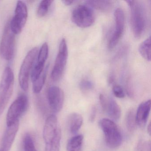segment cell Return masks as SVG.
Masks as SVG:
<instances>
[{"instance_id":"6da1fadb","label":"cell","mask_w":151,"mask_h":151,"mask_svg":"<svg viewBox=\"0 0 151 151\" xmlns=\"http://www.w3.org/2000/svg\"><path fill=\"white\" fill-rule=\"evenodd\" d=\"M45 151H60L61 131L57 117L50 115L46 120L43 130Z\"/></svg>"},{"instance_id":"7a4b0ae2","label":"cell","mask_w":151,"mask_h":151,"mask_svg":"<svg viewBox=\"0 0 151 151\" xmlns=\"http://www.w3.org/2000/svg\"><path fill=\"white\" fill-rule=\"evenodd\" d=\"M130 9L131 24L134 37L139 38L147 26L146 10L144 4L138 1H126Z\"/></svg>"},{"instance_id":"3957f363","label":"cell","mask_w":151,"mask_h":151,"mask_svg":"<svg viewBox=\"0 0 151 151\" xmlns=\"http://www.w3.org/2000/svg\"><path fill=\"white\" fill-rule=\"evenodd\" d=\"M14 77L12 69L6 67L3 72L0 83V115L7 106L14 91Z\"/></svg>"},{"instance_id":"277c9868","label":"cell","mask_w":151,"mask_h":151,"mask_svg":"<svg viewBox=\"0 0 151 151\" xmlns=\"http://www.w3.org/2000/svg\"><path fill=\"white\" fill-rule=\"evenodd\" d=\"M99 125L105 135L108 146L112 148L120 147L122 145V137L116 124L110 119L103 118L100 121Z\"/></svg>"},{"instance_id":"5b68a950","label":"cell","mask_w":151,"mask_h":151,"mask_svg":"<svg viewBox=\"0 0 151 151\" xmlns=\"http://www.w3.org/2000/svg\"><path fill=\"white\" fill-rule=\"evenodd\" d=\"M38 53V48H32L27 54L24 60L19 74V81L21 88L27 91L29 88V78L32 70L33 68L35 60Z\"/></svg>"},{"instance_id":"8992f818","label":"cell","mask_w":151,"mask_h":151,"mask_svg":"<svg viewBox=\"0 0 151 151\" xmlns=\"http://www.w3.org/2000/svg\"><path fill=\"white\" fill-rule=\"evenodd\" d=\"M68 52L67 41L62 39L59 46L58 54L51 73V78L54 82L59 81L65 71L68 60Z\"/></svg>"},{"instance_id":"52a82bcc","label":"cell","mask_w":151,"mask_h":151,"mask_svg":"<svg viewBox=\"0 0 151 151\" xmlns=\"http://www.w3.org/2000/svg\"><path fill=\"white\" fill-rule=\"evenodd\" d=\"M71 20L80 28H88L95 21L92 9L87 5H79L74 9L71 14Z\"/></svg>"},{"instance_id":"ba28073f","label":"cell","mask_w":151,"mask_h":151,"mask_svg":"<svg viewBox=\"0 0 151 151\" xmlns=\"http://www.w3.org/2000/svg\"><path fill=\"white\" fill-rule=\"evenodd\" d=\"M15 34L11 31L9 22L5 26L0 42V55L6 60H12L14 53Z\"/></svg>"},{"instance_id":"9c48e42d","label":"cell","mask_w":151,"mask_h":151,"mask_svg":"<svg viewBox=\"0 0 151 151\" xmlns=\"http://www.w3.org/2000/svg\"><path fill=\"white\" fill-rule=\"evenodd\" d=\"M29 106L28 97L24 94L19 95L11 104L7 114V126L14 124L25 113Z\"/></svg>"},{"instance_id":"30bf717a","label":"cell","mask_w":151,"mask_h":151,"mask_svg":"<svg viewBox=\"0 0 151 151\" xmlns=\"http://www.w3.org/2000/svg\"><path fill=\"white\" fill-rule=\"evenodd\" d=\"M28 15L26 4L23 1H17L14 16L9 22L10 29L14 34L17 35L22 32L26 24Z\"/></svg>"},{"instance_id":"8fae6325","label":"cell","mask_w":151,"mask_h":151,"mask_svg":"<svg viewBox=\"0 0 151 151\" xmlns=\"http://www.w3.org/2000/svg\"><path fill=\"white\" fill-rule=\"evenodd\" d=\"M115 27L108 45L109 50L114 49L118 44L122 37L125 28V15L123 10L121 8L116 9L114 14Z\"/></svg>"},{"instance_id":"7c38bea8","label":"cell","mask_w":151,"mask_h":151,"mask_svg":"<svg viewBox=\"0 0 151 151\" xmlns=\"http://www.w3.org/2000/svg\"><path fill=\"white\" fill-rule=\"evenodd\" d=\"M47 102L52 112L58 113L61 110L64 102V95L63 91L57 86H52L47 91Z\"/></svg>"},{"instance_id":"4fadbf2b","label":"cell","mask_w":151,"mask_h":151,"mask_svg":"<svg viewBox=\"0 0 151 151\" xmlns=\"http://www.w3.org/2000/svg\"><path fill=\"white\" fill-rule=\"evenodd\" d=\"M48 46L47 43H44L38 53L37 61L32 68L31 74L32 82L39 78L44 71V67L48 55Z\"/></svg>"},{"instance_id":"5bb4252c","label":"cell","mask_w":151,"mask_h":151,"mask_svg":"<svg viewBox=\"0 0 151 151\" xmlns=\"http://www.w3.org/2000/svg\"><path fill=\"white\" fill-rule=\"evenodd\" d=\"M19 121L14 124L7 126L1 140L0 151H9L19 129Z\"/></svg>"},{"instance_id":"9a60e30c","label":"cell","mask_w":151,"mask_h":151,"mask_svg":"<svg viewBox=\"0 0 151 151\" xmlns=\"http://www.w3.org/2000/svg\"><path fill=\"white\" fill-rule=\"evenodd\" d=\"M150 100L143 102L139 105L136 114V122L139 127L143 128L145 126L150 114Z\"/></svg>"},{"instance_id":"2e32d148","label":"cell","mask_w":151,"mask_h":151,"mask_svg":"<svg viewBox=\"0 0 151 151\" xmlns=\"http://www.w3.org/2000/svg\"><path fill=\"white\" fill-rule=\"evenodd\" d=\"M105 112L107 113L111 119L114 121L119 120L122 113L119 105L112 98H110L107 100V104Z\"/></svg>"},{"instance_id":"e0dca14e","label":"cell","mask_w":151,"mask_h":151,"mask_svg":"<svg viewBox=\"0 0 151 151\" xmlns=\"http://www.w3.org/2000/svg\"><path fill=\"white\" fill-rule=\"evenodd\" d=\"M83 123V116L78 113H74L68 118V127L72 134H75L79 131Z\"/></svg>"},{"instance_id":"ac0fdd59","label":"cell","mask_w":151,"mask_h":151,"mask_svg":"<svg viewBox=\"0 0 151 151\" xmlns=\"http://www.w3.org/2000/svg\"><path fill=\"white\" fill-rule=\"evenodd\" d=\"M86 5L91 9L102 12L109 11L113 7V2L110 1H86Z\"/></svg>"},{"instance_id":"d6986e66","label":"cell","mask_w":151,"mask_h":151,"mask_svg":"<svg viewBox=\"0 0 151 151\" xmlns=\"http://www.w3.org/2000/svg\"><path fill=\"white\" fill-rule=\"evenodd\" d=\"M83 137L78 135L71 138L67 144L68 151H82Z\"/></svg>"},{"instance_id":"ffe728a7","label":"cell","mask_w":151,"mask_h":151,"mask_svg":"<svg viewBox=\"0 0 151 151\" xmlns=\"http://www.w3.org/2000/svg\"><path fill=\"white\" fill-rule=\"evenodd\" d=\"M141 56L147 61L151 60V37H149L143 41L139 47Z\"/></svg>"},{"instance_id":"44dd1931","label":"cell","mask_w":151,"mask_h":151,"mask_svg":"<svg viewBox=\"0 0 151 151\" xmlns=\"http://www.w3.org/2000/svg\"><path fill=\"white\" fill-rule=\"evenodd\" d=\"M48 67H46L44 69L43 73L38 78L35 80L33 83V90L35 93H40L43 88L44 84L46 79Z\"/></svg>"},{"instance_id":"7402d4cb","label":"cell","mask_w":151,"mask_h":151,"mask_svg":"<svg viewBox=\"0 0 151 151\" xmlns=\"http://www.w3.org/2000/svg\"><path fill=\"white\" fill-rule=\"evenodd\" d=\"M125 123L127 129L129 132L134 131L136 129L137 122L136 115L134 110L131 109L127 113L125 118Z\"/></svg>"},{"instance_id":"603a6c76","label":"cell","mask_w":151,"mask_h":151,"mask_svg":"<svg viewBox=\"0 0 151 151\" xmlns=\"http://www.w3.org/2000/svg\"><path fill=\"white\" fill-rule=\"evenodd\" d=\"M53 1L51 0L42 1L40 3L37 10V15L39 17H43L47 14Z\"/></svg>"},{"instance_id":"cb8c5ba5","label":"cell","mask_w":151,"mask_h":151,"mask_svg":"<svg viewBox=\"0 0 151 151\" xmlns=\"http://www.w3.org/2000/svg\"><path fill=\"white\" fill-rule=\"evenodd\" d=\"M24 151H37L34 145V141L30 134H26L24 138Z\"/></svg>"},{"instance_id":"d4e9b609","label":"cell","mask_w":151,"mask_h":151,"mask_svg":"<svg viewBox=\"0 0 151 151\" xmlns=\"http://www.w3.org/2000/svg\"><path fill=\"white\" fill-rule=\"evenodd\" d=\"M80 89L83 91H88L93 88V85L91 81L87 79H84L79 84Z\"/></svg>"},{"instance_id":"484cf974","label":"cell","mask_w":151,"mask_h":151,"mask_svg":"<svg viewBox=\"0 0 151 151\" xmlns=\"http://www.w3.org/2000/svg\"><path fill=\"white\" fill-rule=\"evenodd\" d=\"M113 92L114 95L119 99H122L125 97L124 91L122 87L120 86H114L113 88Z\"/></svg>"},{"instance_id":"4316f807","label":"cell","mask_w":151,"mask_h":151,"mask_svg":"<svg viewBox=\"0 0 151 151\" xmlns=\"http://www.w3.org/2000/svg\"><path fill=\"white\" fill-rule=\"evenodd\" d=\"M99 100L102 109L105 112L107 104V99H106L103 94H101L99 96Z\"/></svg>"},{"instance_id":"83f0119b","label":"cell","mask_w":151,"mask_h":151,"mask_svg":"<svg viewBox=\"0 0 151 151\" xmlns=\"http://www.w3.org/2000/svg\"><path fill=\"white\" fill-rule=\"evenodd\" d=\"M95 115H96V109L95 108H93L92 109L91 116H90V120L91 122H93V120L95 119Z\"/></svg>"},{"instance_id":"f1b7e54d","label":"cell","mask_w":151,"mask_h":151,"mask_svg":"<svg viewBox=\"0 0 151 151\" xmlns=\"http://www.w3.org/2000/svg\"><path fill=\"white\" fill-rule=\"evenodd\" d=\"M62 2L63 3V4L65 5V6H70V5H72L74 2H75L74 1H62Z\"/></svg>"},{"instance_id":"f546056e","label":"cell","mask_w":151,"mask_h":151,"mask_svg":"<svg viewBox=\"0 0 151 151\" xmlns=\"http://www.w3.org/2000/svg\"><path fill=\"white\" fill-rule=\"evenodd\" d=\"M151 123H149L148 124V126H147V132H148V134L149 135H151Z\"/></svg>"}]
</instances>
